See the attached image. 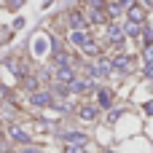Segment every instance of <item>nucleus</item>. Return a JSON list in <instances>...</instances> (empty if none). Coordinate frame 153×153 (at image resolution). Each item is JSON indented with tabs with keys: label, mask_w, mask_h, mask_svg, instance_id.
I'll return each mask as SVG.
<instances>
[{
	"label": "nucleus",
	"mask_w": 153,
	"mask_h": 153,
	"mask_svg": "<svg viewBox=\"0 0 153 153\" xmlns=\"http://www.w3.org/2000/svg\"><path fill=\"white\" fill-rule=\"evenodd\" d=\"M81 118H83V121H91V118H97V108H91V105H86V108L81 110Z\"/></svg>",
	"instance_id": "f257e3e1"
},
{
	"label": "nucleus",
	"mask_w": 153,
	"mask_h": 153,
	"mask_svg": "<svg viewBox=\"0 0 153 153\" xmlns=\"http://www.w3.org/2000/svg\"><path fill=\"white\" fill-rule=\"evenodd\" d=\"M129 16H132V22H134V24H137V22H143V8H140V5H132Z\"/></svg>",
	"instance_id": "f03ea898"
},
{
	"label": "nucleus",
	"mask_w": 153,
	"mask_h": 153,
	"mask_svg": "<svg viewBox=\"0 0 153 153\" xmlns=\"http://www.w3.org/2000/svg\"><path fill=\"white\" fill-rule=\"evenodd\" d=\"M11 137H13V140H19V143H27V140H30V137H27L19 126H13V129H11Z\"/></svg>",
	"instance_id": "7ed1b4c3"
},
{
	"label": "nucleus",
	"mask_w": 153,
	"mask_h": 153,
	"mask_svg": "<svg viewBox=\"0 0 153 153\" xmlns=\"http://www.w3.org/2000/svg\"><path fill=\"white\" fill-rule=\"evenodd\" d=\"M70 24H73L75 30H81V27H83V16H81V13H70Z\"/></svg>",
	"instance_id": "20e7f679"
},
{
	"label": "nucleus",
	"mask_w": 153,
	"mask_h": 153,
	"mask_svg": "<svg viewBox=\"0 0 153 153\" xmlns=\"http://www.w3.org/2000/svg\"><path fill=\"white\" fill-rule=\"evenodd\" d=\"M48 102H51L48 94H35V97H32V105H48Z\"/></svg>",
	"instance_id": "39448f33"
},
{
	"label": "nucleus",
	"mask_w": 153,
	"mask_h": 153,
	"mask_svg": "<svg viewBox=\"0 0 153 153\" xmlns=\"http://www.w3.org/2000/svg\"><path fill=\"white\" fill-rule=\"evenodd\" d=\"M70 40H73V43H78V46H83V43H86V35L78 30V32H73V35H70Z\"/></svg>",
	"instance_id": "423d86ee"
},
{
	"label": "nucleus",
	"mask_w": 153,
	"mask_h": 153,
	"mask_svg": "<svg viewBox=\"0 0 153 153\" xmlns=\"http://www.w3.org/2000/svg\"><path fill=\"white\" fill-rule=\"evenodd\" d=\"M65 140H67V143H78V145H83V143H86V137H83V134H65Z\"/></svg>",
	"instance_id": "0eeeda50"
},
{
	"label": "nucleus",
	"mask_w": 153,
	"mask_h": 153,
	"mask_svg": "<svg viewBox=\"0 0 153 153\" xmlns=\"http://www.w3.org/2000/svg\"><path fill=\"white\" fill-rule=\"evenodd\" d=\"M59 78H62V81H70V78H73V70H70V67H62V70H59Z\"/></svg>",
	"instance_id": "6e6552de"
},
{
	"label": "nucleus",
	"mask_w": 153,
	"mask_h": 153,
	"mask_svg": "<svg viewBox=\"0 0 153 153\" xmlns=\"http://www.w3.org/2000/svg\"><path fill=\"white\" fill-rule=\"evenodd\" d=\"M116 67H118V70H126V67H129V59H126V56L116 59Z\"/></svg>",
	"instance_id": "1a4fd4ad"
},
{
	"label": "nucleus",
	"mask_w": 153,
	"mask_h": 153,
	"mask_svg": "<svg viewBox=\"0 0 153 153\" xmlns=\"http://www.w3.org/2000/svg\"><path fill=\"white\" fill-rule=\"evenodd\" d=\"M100 105H110V94L108 91H100Z\"/></svg>",
	"instance_id": "9d476101"
},
{
	"label": "nucleus",
	"mask_w": 153,
	"mask_h": 153,
	"mask_svg": "<svg viewBox=\"0 0 153 153\" xmlns=\"http://www.w3.org/2000/svg\"><path fill=\"white\" fill-rule=\"evenodd\" d=\"M126 32H129V35H137L140 30H137V24H134V22H129V24H126Z\"/></svg>",
	"instance_id": "9b49d317"
},
{
	"label": "nucleus",
	"mask_w": 153,
	"mask_h": 153,
	"mask_svg": "<svg viewBox=\"0 0 153 153\" xmlns=\"http://www.w3.org/2000/svg\"><path fill=\"white\" fill-rule=\"evenodd\" d=\"M145 59H151V62H153V43L145 48Z\"/></svg>",
	"instance_id": "f8f14e48"
},
{
	"label": "nucleus",
	"mask_w": 153,
	"mask_h": 153,
	"mask_svg": "<svg viewBox=\"0 0 153 153\" xmlns=\"http://www.w3.org/2000/svg\"><path fill=\"white\" fill-rule=\"evenodd\" d=\"M145 110H148V113H153V102H148V105H145Z\"/></svg>",
	"instance_id": "ddd939ff"
},
{
	"label": "nucleus",
	"mask_w": 153,
	"mask_h": 153,
	"mask_svg": "<svg viewBox=\"0 0 153 153\" xmlns=\"http://www.w3.org/2000/svg\"><path fill=\"white\" fill-rule=\"evenodd\" d=\"M67 153H83V151H81V148H70Z\"/></svg>",
	"instance_id": "4468645a"
},
{
	"label": "nucleus",
	"mask_w": 153,
	"mask_h": 153,
	"mask_svg": "<svg viewBox=\"0 0 153 153\" xmlns=\"http://www.w3.org/2000/svg\"><path fill=\"white\" fill-rule=\"evenodd\" d=\"M24 153H38V151H35V148H27V151H24Z\"/></svg>",
	"instance_id": "2eb2a0df"
},
{
	"label": "nucleus",
	"mask_w": 153,
	"mask_h": 153,
	"mask_svg": "<svg viewBox=\"0 0 153 153\" xmlns=\"http://www.w3.org/2000/svg\"><path fill=\"white\" fill-rule=\"evenodd\" d=\"M148 75H153V65H151V67H148Z\"/></svg>",
	"instance_id": "dca6fc26"
}]
</instances>
